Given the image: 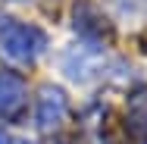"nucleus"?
Masks as SVG:
<instances>
[{"label": "nucleus", "mask_w": 147, "mask_h": 144, "mask_svg": "<svg viewBox=\"0 0 147 144\" xmlns=\"http://www.w3.org/2000/svg\"><path fill=\"white\" fill-rule=\"evenodd\" d=\"M0 144H6V135H3V128H0Z\"/></svg>", "instance_id": "20e7f679"}, {"label": "nucleus", "mask_w": 147, "mask_h": 144, "mask_svg": "<svg viewBox=\"0 0 147 144\" xmlns=\"http://www.w3.org/2000/svg\"><path fill=\"white\" fill-rule=\"evenodd\" d=\"M63 113H66L63 94L44 88V94H41V100H38V122H41L44 128H50V125H57L59 119H63Z\"/></svg>", "instance_id": "f03ea898"}, {"label": "nucleus", "mask_w": 147, "mask_h": 144, "mask_svg": "<svg viewBox=\"0 0 147 144\" xmlns=\"http://www.w3.org/2000/svg\"><path fill=\"white\" fill-rule=\"evenodd\" d=\"M22 100V82L9 72H0V107H16Z\"/></svg>", "instance_id": "7ed1b4c3"}, {"label": "nucleus", "mask_w": 147, "mask_h": 144, "mask_svg": "<svg viewBox=\"0 0 147 144\" xmlns=\"http://www.w3.org/2000/svg\"><path fill=\"white\" fill-rule=\"evenodd\" d=\"M0 50L16 63H25L44 50V34L31 25H22V22L3 16L0 19Z\"/></svg>", "instance_id": "f257e3e1"}]
</instances>
